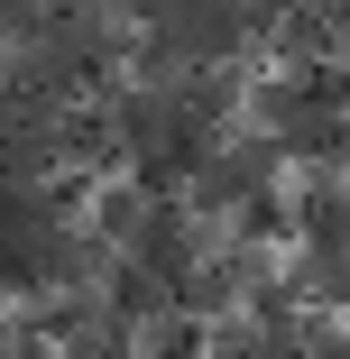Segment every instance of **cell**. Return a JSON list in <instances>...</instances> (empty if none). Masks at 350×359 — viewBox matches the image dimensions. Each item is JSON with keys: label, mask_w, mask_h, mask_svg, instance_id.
<instances>
[{"label": "cell", "mask_w": 350, "mask_h": 359, "mask_svg": "<svg viewBox=\"0 0 350 359\" xmlns=\"http://www.w3.org/2000/svg\"><path fill=\"white\" fill-rule=\"evenodd\" d=\"M295 249H350V175L341 166H295Z\"/></svg>", "instance_id": "6da1fadb"}, {"label": "cell", "mask_w": 350, "mask_h": 359, "mask_svg": "<svg viewBox=\"0 0 350 359\" xmlns=\"http://www.w3.org/2000/svg\"><path fill=\"white\" fill-rule=\"evenodd\" d=\"M276 276L304 313H350V249H286Z\"/></svg>", "instance_id": "7a4b0ae2"}, {"label": "cell", "mask_w": 350, "mask_h": 359, "mask_svg": "<svg viewBox=\"0 0 350 359\" xmlns=\"http://www.w3.org/2000/svg\"><path fill=\"white\" fill-rule=\"evenodd\" d=\"M203 359H304V313L295 323H258V313L203 323Z\"/></svg>", "instance_id": "3957f363"}, {"label": "cell", "mask_w": 350, "mask_h": 359, "mask_svg": "<svg viewBox=\"0 0 350 359\" xmlns=\"http://www.w3.org/2000/svg\"><path fill=\"white\" fill-rule=\"evenodd\" d=\"M138 359H203V323L184 304H166L157 323H138Z\"/></svg>", "instance_id": "277c9868"}, {"label": "cell", "mask_w": 350, "mask_h": 359, "mask_svg": "<svg viewBox=\"0 0 350 359\" xmlns=\"http://www.w3.org/2000/svg\"><path fill=\"white\" fill-rule=\"evenodd\" d=\"M304 359H350V313H304Z\"/></svg>", "instance_id": "5b68a950"}, {"label": "cell", "mask_w": 350, "mask_h": 359, "mask_svg": "<svg viewBox=\"0 0 350 359\" xmlns=\"http://www.w3.org/2000/svg\"><path fill=\"white\" fill-rule=\"evenodd\" d=\"M332 10H341V37H350V0H332Z\"/></svg>", "instance_id": "8992f818"}]
</instances>
